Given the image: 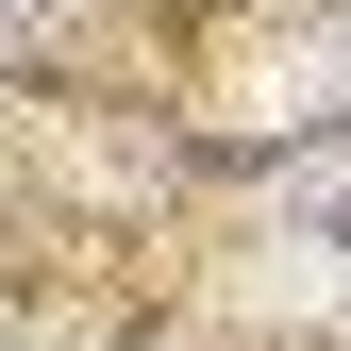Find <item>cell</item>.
I'll list each match as a JSON object with an SVG mask.
<instances>
[{"instance_id":"obj_1","label":"cell","mask_w":351,"mask_h":351,"mask_svg":"<svg viewBox=\"0 0 351 351\" xmlns=\"http://www.w3.org/2000/svg\"><path fill=\"white\" fill-rule=\"evenodd\" d=\"M335 84H351V34H301V51L251 67V117H301V101H335Z\"/></svg>"}]
</instances>
